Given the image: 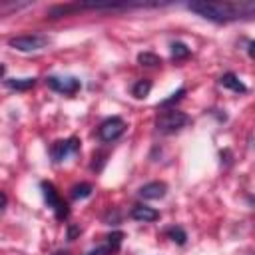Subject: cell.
Masks as SVG:
<instances>
[{
	"label": "cell",
	"instance_id": "6",
	"mask_svg": "<svg viewBox=\"0 0 255 255\" xmlns=\"http://www.w3.org/2000/svg\"><path fill=\"white\" fill-rule=\"evenodd\" d=\"M46 84L50 90L64 94V96H74L82 88V82L76 76H50L46 78Z\"/></svg>",
	"mask_w": 255,
	"mask_h": 255
},
{
	"label": "cell",
	"instance_id": "5",
	"mask_svg": "<svg viewBox=\"0 0 255 255\" xmlns=\"http://www.w3.org/2000/svg\"><path fill=\"white\" fill-rule=\"evenodd\" d=\"M124 131H126V122H124L122 118H118V116H112V118H108V120H104V122L100 124V128H98V137H100L104 143H112V141H116Z\"/></svg>",
	"mask_w": 255,
	"mask_h": 255
},
{
	"label": "cell",
	"instance_id": "15",
	"mask_svg": "<svg viewBox=\"0 0 255 255\" xmlns=\"http://www.w3.org/2000/svg\"><path fill=\"white\" fill-rule=\"evenodd\" d=\"M165 235H167L171 241H175L177 245H185V241H187V235H185V231H183L179 225H173V227H169V229L165 231Z\"/></svg>",
	"mask_w": 255,
	"mask_h": 255
},
{
	"label": "cell",
	"instance_id": "13",
	"mask_svg": "<svg viewBox=\"0 0 255 255\" xmlns=\"http://www.w3.org/2000/svg\"><path fill=\"white\" fill-rule=\"evenodd\" d=\"M149 90H151V82L149 80H137L133 84V88H131V96L137 98V100H143L149 94Z\"/></svg>",
	"mask_w": 255,
	"mask_h": 255
},
{
	"label": "cell",
	"instance_id": "14",
	"mask_svg": "<svg viewBox=\"0 0 255 255\" xmlns=\"http://www.w3.org/2000/svg\"><path fill=\"white\" fill-rule=\"evenodd\" d=\"M70 191H72V197H74V199H86V197L92 195L94 187H92L90 183H78V185H74Z\"/></svg>",
	"mask_w": 255,
	"mask_h": 255
},
{
	"label": "cell",
	"instance_id": "22",
	"mask_svg": "<svg viewBox=\"0 0 255 255\" xmlns=\"http://www.w3.org/2000/svg\"><path fill=\"white\" fill-rule=\"evenodd\" d=\"M54 255H70V253H68V251H56Z\"/></svg>",
	"mask_w": 255,
	"mask_h": 255
},
{
	"label": "cell",
	"instance_id": "2",
	"mask_svg": "<svg viewBox=\"0 0 255 255\" xmlns=\"http://www.w3.org/2000/svg\"><path fill=\"white\" fill-rule=\"evenodd\" d=\"M189 124V116L179 110H165L155 118V128L161 133H175Z\"/></svg>",
	"mask_w": 255,
	"mask_h": 255
},
{
	"label": "cell",
	"instance_id": "3",
	"mask_svg": "<svg viewBox=\"0 0 255 255\" xmlns=\"http://www.w3.org/2000/svg\"><path fill=\"white\" fill-rule=\"evenodd\" d=\"M40 187H42V195H44V199H46L48 207L54 211L56 219H58V221L68 219V215H70L68 203H66V201L60 197V193L56 191V187H54L50 181H42V183H40Z\"/></svg>",
	"mask_w": 255,
	"mask_h": 255
},
{
	"label": "cell",
	"instance_id": "12",
	"mask_svg": "<svg viewBox=\"0 0 255 255\" xmlns=\"http://www.w3.org/2000/svg\"><path fill=\"white\" fill-rule=\"evenodd\" d=\"M10 90H18V92H24V90H30L36 86V78H10L4 82Z\"/></svg>",
	"mask_w": 255,
	"mask_h": 255
},
{
	"label": "cell",
	"instance_id": "7",
	"mask_svg": "<svg viewBox=\"0 0 255 255\" xmlns=\"http://www.w3.org/2000/svg\"><path fill=\"white\" fill-rule=\"evenodd\" d=\"M78 151H80V139H78V137L58 139V141H54V145H52V149H50L52 159H54L56 163L68 159L70 155H76Z\"/></svg>",
	"mask_w": 255,
	"mask_h": 255
},
{
	"label": "cell",
	"instance_id": "21",
	"mask_svg": "<svg viewBox=\"0 0 255 255\" xmlns=\"http://www.w3.org/2000/svg\"><path fill=\"white\" fill-rule=\"evenodd\" d=\"M4 72H6V66H4V64H0V78L4 76Z\"/></svg>",
	"mask_w": 255,
	"mask_h": 255
},
{
	"label": "cell",
	"instance_id": "20",
	"mask_svg": "<svg viewBox=\"0 0 255 255\" xmlns=\"http://www.w3.org/2000/svg\"><path fill=\"white\" fill-rule=\"evenodd\" d=\"M6 205V193L4 191H0V209Z\"/></svg>",
	"mask_w": 255,
	"mask_h": 255
},
{
	"label": "cell",
	"instance_id": "10",
	"mask_svg": "<svg viewBox=\"0 0 255 255\" xmlns=\"http://www.w3.org/2000/svg\"><path fill=\"white\" fill-rule=\"evenodd\" d=\"M129 217L135 219V221H143V223H149V221H155L159 219V211L149 207V205H143V203H137L133 205V209L129 211Z\"/></svg>",
	"mask_w": 255,
	"mask_h": 255
},
{
	"label": "cell",
	"instance_id": "17",
	"mask_svg": "<svg viewBox=\"0 0 255 255\" xmlns=\"http://www.w3.org/2000/svg\"><path fill=\"white\" fill-rule=\"evenodd\" d=\"M137 62L141 66H159L161 64V58L155 56V54H151V52H143V54L137 56Z\"/></svg>",
	"mask_w": 255,
	"mask_h": 255
},
{
	"label": "cell",
	"instance_id": "16",
	"mask_svg": "<svg viewBox=\"0 0 255 255\" xmlns=\"http://www.w3.org/2000/svg\"><path fill=\"white\" fill-rule=\"evenodd\" d=\"M191 54V50L183 44V42H173L171 44V58L173 60H183V58H187Z\"/></svg>",
	"mask_w": 255,
	"mask_h": 255
},
{
	"label": "cell",
	"instance_id": "11",
	"mask_svg": "<svg viewBox=\"0 0 255 255\" xmlns=\"http://www.w3.org/2000/svg\"><path fill=\"white\" fill-rule=\"evenodd\" d=\"M219 84H221L223 88L231 90V92H237V94H245V92H247V86H245V84L239 80V76H235L233 72L223 74V76L219 78Z\"/></svg>",
	"mask_w": 255,
	"mask_h": 255
},
{
	"label": "cell",
	"instance_id": "19",
	"mask_svg": "<svg viewBox=\"0 0 255 255\" xmlns=\"http://www.w3.org/2000/svg\"><path fill=\"white\" fill-rule=\"evenodd\" d=\"M78 233H82L80 227H76V225H70V227H68V239H70V241H74Z\"/></svg>",
	"mask_w": 255,
	"mask_h": 255
},
{
	"label": "cell",
	"instance_id": "9",
	"mask_svg": "<svg viewBox=\"0 0 255 255\" xmlns=\"http://www.w3.org/2000/svg\"><path fill=\"white\" fill-rule=\"evenodd\" d=\"M165 191H167V185L163 181H149L137 189L139 197H143V199H161L165 195Z\"/></svg>",
	"mask_w": 255,
	"mask_h": 255
},
{
	"label": "cell",
	"instance_id": "8",
	"mask_svg": "<svg viewBox=\"0 0 255 255\" xmlns=\"http://www.w3.org/2000/svg\"><path fill=\"white\" fill-rule=\"evenodd\" d=\"M122 239H124V233H122V231H114V233H110V235L106 237L104 245H100V247L88 251L86 255H114V253L120 251Z\"/></svg>",
	"mask_w": 255,
	"mask_h": 255
},
{
	"label": "cell",
	"instance_id": "1",
	"mask_svg": "<svg viewBox=\"0 0 255 255\" xmlns=\"http://www.w3.org/2000/svg\"><path fill=\"white\" fill-rule=\"evenodd\" d=\"M187 10L195 12L197 16L217 22V24H227L239 18H251L255 12L253 2H207V0H197L189 2Z\"/></svg>",
	"mask_w": 255,
	"mask_h": 255
},
{
	"label": "cell",
	"instance_id": "18",
	"mask_svg": "<svg viewBox=\"0 0 255 255\" xmlns=\"http://www.w3.org/2000/svg\"><path fill=\"white\" fill-rule=\"evenodd\" d=\"M183 94H185V88H179L177 92H173L167 100H163V102H159V106L161 108H167V106H171V104H175V102H179L181 98H183Z\"/></svg>",
	"mask_w": 255,
	"mask_h": 255
},
{
	"label": "cell",
	"instance_id": "4",
	"mask_svg": "<svg viewBox=\"0 0 255 255\" xmlns=\"http://www.w3.org/2000/svg\"><path fill=\"white\" fill-rule=\"evenodd\" d=\"M48 36H42V34H26V36H16V38H10V48L18 50V52H36V50H42L44 46H48Z\"/></svg>",
	"mask_w": 255,
	"mask_h": 255
}]
</instances>
